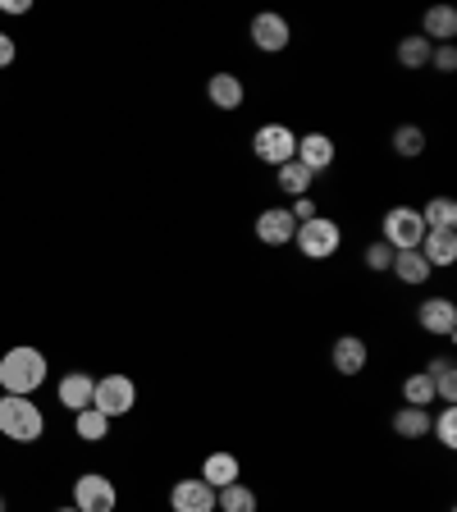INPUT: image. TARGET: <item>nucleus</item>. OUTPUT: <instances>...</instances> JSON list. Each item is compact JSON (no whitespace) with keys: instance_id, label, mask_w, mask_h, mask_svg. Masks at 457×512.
<instances>
[{"instance_id":"nucleus-5","label":"nucleus","mask_w":457,"mask_h":512,"mask_svg":"<svg viewBox=\"0 0 457 512\" xmlns=\"http://www.w3.org/2000/svg\"><path fill=\"white\" fill-rule=\"evenodd\" d=\"M252 151L261 165H275L279 170V165H288V160L298 156V133L288 124H261L252 133Z\"/></svg>"},{"instance_id":"nucleus-15","label":"nucleus","mask_w":457,"mask_h":512,"mask_svg":"<svg viewBox=\"0 0 457 512\" xmlns=\"http://www.w3.org/2000/svg\"><path fill=\"white\" fill-rule=\"evenodd\" d=\"M421 37H426L430 46H453V37H457V10L453 5H430L426 19H421Z\"/></svg>"},{"instance_id":"nucleus-23","label":"nucleus","mask_w":457,"mask_h":512,"mask_svg":"<svg viewBox=\"0 0 457 512\" xmlns=\"http://www.w3.org/2000/svg\"><path fill=\"white\" fill-rule=\"evenodd\" d=\"M430 51H435V46L426 42V37H421V32H412V37H403V42H398V64H403V69H430Z\"/></svg>"},{"instance_id":"nucleus-9","label":"nucleus","mask_w":457,"mask_h":512,"mask_svg":"<svg viewBox=\"0 0 457 512\" xmlns=\"http://www.w3.org/2000/svg\"><path fill=\"white\" fill-rule=\"evenodd\" d=\"M298 234V220L288 215V206H266V211L256 215V238L266 247H288Z\"/></svg>"},{"instance_id":"nucleus-28","label":"nucleus","mask_w":457,"mask_h":512,"mask_svg":"<svg viewBox=\"0 0 457 512\" xmlns=\"http://www.w3.org/2000/svg\"><path fill=\"white\" fill-rule=\"evenodd\" d=\"M430 430L444 448H457V407H444L439 416H430Z\"/></svg>"},{"instance_id":"nucleus-36","label":"nucleus","mask_w":457,"mask_h":512,"mask_svg":"<svg viewBox=\"0 0 457 512\" xmlns=\"http://www.w3.org/2000/svg\"><path fill=\"white\" fill-rule=\"evenodd\" d=\"M0 512H5V494H0Z\"/></svg>"},{"instance_id":"nucleus-21","label":"nucleus","mask_w":457,"mask_h":512,"mask_svg":"<svg viewBox=\"0 0 457 512\" xmlns=\"http://www.w3.org/2000/svg\"><path fill=\"white\" fill-rule=\"evenodd\" d=\"M74 435L83 444H101L110 435V416H101L96 407H83V412H74Z\"/></svg>"},{"instance_id":"nucleus-31","label":"nucleus","mask_w":457,"mask_h":512,"mask_svg":"<svg viewBox=\"0 0 457 512\" xmlns=\"http://www.w3.org/2000/svg\"><path fill=\"white\" fill-rule=\"evenodd\" d=\"M288 215H293V220H316V215H320V206L316 202H311V197H293V206H288Z\"/></svg>"},{"instance_id":"nucleus-30","label":"nucleus","mask_w":457,"mask_h":512,"mask_svg":"<svg viewBox=\"0 0 457 512\" xmlns=\"http://www.w3.org/2000/svg\"><path fill=\"white\" fill-rule=\"evenodd\" d=\"M430 69L453 74V69H457V46H435V51H430Z\"/></svg>"},{"instance_id":"nucleus-6","label":"nucleus","mask_w":457,"mask_h":512,"mask_svg":"<svg viewBox=\"0 0 457 512\" xmlns=\"http://www.w3.org/2000/svg\"><path fill=\"white\" fill-rule=\"evenodd\" d=\"M133 403H138V384L128 380V375H101L96 380V389H92V407L101 416H128L133 412Z\"/></svg>"},{"instance_id":"nucleus-7","label":"nucleus","mask_w":457,"mask_h":512,"mask_svg":"<svg viewBox=\"0 0 457 512\" xmlns=\"http://www.w3.org/2000/svg\"><path fill=\"white\" fill-rule=\"evenodd\" d=\"M115 503H119V490L110 476L83 471V476L74 480V508L78 512H115Z\"/></svg>"},{"instance_id":"nucleus-24","label":"nucleus","mask_w":457,"mask_h":512,"mask_svg":"<svg viewBox=\"0 0 457 512\" xmlns=\"http://www.w3.org/2000/svg\"><path fill=\"white\" fill-rule=\"evenodd\" d=\"M389 147H394V156L416 160L421 151H426V128H416V124H398V128H394V138H389Z\"/></svg>"},{"instance_id":"nucleus-27","label":"nucleus","mask_w":457,"mask_h":512,"mask_svg":"<svg viewBox=\"0 0 457 512\" xmlns=\"http://www.w3.org/2000/svg\"><path fill=\"white\" fill-rule=\"evenodd\" d=\"M403 403L407 407H426L430 412V403H435V380H430L426 371H412L403 380Z\"/></svg>"},{"instance_id":"nucleus-3","label":"nucleus","mask_w":457,"mask_h":512,"mask_svg":"<svg viewBox=\"0 0 457 512\" xmlns=\"http://www.w3.org/2000/svg\"><path fill=\"white\" fill-rule=\"evenodd\" d=\"M293 247H298L307 261H330L343 247V224L330 220V215H316V220H302L298 234H293Z\"/></svg>"},{"instance_id":"nucleus-26","label":"nucleus","mask_w":457,"mask_h":512,"mask_svg":"<svg viewBox=\"0 0 457 512\" xmlns=\"http://www.w3.org/2000/svg\"><path fill=\"white\" fill-rule=\"evenodd\" d=\"M421 220H426V229H457V202L453 197H430L421 206Z\"/></svg>"},{"instance_id":"nucleus-12","label":"nucleus","mask_w":457,"mask_h":512,"mask_svg":"<svg viewBox=\"0 0 457 512\" xmlns=\"http://www.w3.org/2000/svg\"><path fill=\"white\" fill-rule=\"evenodd\" d=\"M330 362H334V371L352 380V375L366 371L371 348H366V339H357V334H339V339H334V348H330Z\"/></svg>"},{"instance_id":"nucleus-11","label":"nucleus","mask_w":457,"mask_h":512,"mask_svg":"<svg viewBox=\"0 0 457 512\" xmlns=\"http://www.w3.org/2000/svg\"><path fill=\"white\" fill-rule=\"evenodd\" d=\"M334 156H339V147H334L330 133H307V138H298V165L307 174H325L334 165Z\"/></svg>"},{"instance_id":"nucleus-25","label":"nucleus","mask_w":457,"mask_h":512,"mask_svg":"<svg viewBox=\"0 0 457 512\" xmlns=\"http://www.w3.org/2000/svg\"><path fill=\"white\" fill-rule=\"evenodd\" d=\"M389 270H394L403 284H412V288L430 279V266H426V256H421V252H394V266H389Z\"/></svg>"},{"instance_id":"nucleus-35","label":"nucleus","mask_w":457,"mask_h":512,"mask_svg":"<svg viewBox=\"0 0 457 512\" xmlns=\"http://www.w3.org/2000/svg\"><path fill=\"white\" fill-rule=\"evenodd\" d=\"M55 512H78V508H74V503H69V508H55Z\"/></svg>"},{"instance_id":"nucleus-13","label":"nucleus","mask_w":457,"mask_h":512,"mask_svg":"<svg viewBox=\"0 0 457 512\" xmlns=\"http://www.w3.org/2000/svg\"><path fill=\"white\" fill-rule=\"evenodd\" d=\"M170 508L174 512H215V490L202 476H188L170 490Z\"/></svg>"},{"instance_id":"nucleus-10","label":"nucleus","mask_w":457,"mask_h":512,"mask_svg":"<svg viewBox=\"0 0 457 512\" xmlns=\"http://www.w3.org/2000/svg\"><path fill=\"white\" fill-rule=\"evenodd\" d=\"M416 325L426 334H435V339H453L457 334V307L448 298H426L421 307H416Z\"/></svg>"},{"instance_id":"nucleus-1","label":"nucleus","mask_w":457,"mask_h":512,"mask_svg":"<svg viewBox=\"0 0 457 512\" xmlns=\"http://www.w3.org/2000/svg\"><path fill=\"white\" fill-rule=\"evenodd\" d=\"M46 375H51V366H46V352L19 343V348H10L5 357H0V394L32 398L46 384Z\"/></svg>"},{"instance_id":"nucleus-20","label":"nucleus","mask_w":457,"mask_h":512,"mask_svg":"<svg viewBox=\"0 0 457 512\" xmlns=\"http://www.w3.org/2000/svg\"><path fill=\"white\" fill-rule=\"evenodd\" d=\"M394 435H403V439H426L430 435V412L426 407H398L394 412Z\"/></svg>"},{"instance_id":"nucleus-4","label":"nucleus","mask_w":457,"mask_h":512,"mask_svg":"<svg viewBox=\"0 0 457 512\" xmlns=\"http://www.w3.org/2000/svg\"><path fill=\"white\" fill-rule=\"evenodd\" d=\"M426 238V220L416 206H389L384 211V243L394 247V252H416Z\"/></svg>"},{"instance_id":"nucleus-32","label":"nucleus","mask_w":457,"mask_h":512,"mask_svg":"<svg viewBox=\"0 0 457 512\" xmlns=\"http://www.w3.org/2000/svg\"><path fill=\"white\" fill-rule=\"evenodd\" d=\"M14 55H19L14 37H10V32H0V69H5V64H14Z\"/></svg>"},{"instance_id":"nucleus-8","label":"nucleus","mask_w":457,"mask_h":512,"mask_svg":"<svg viewBox=\"0 0 457 512\" xmlns=\"http://www.w3.org/2000/svg\"><path fill=\"white\" fill-rule=\"evenodd\" d=\"M247 37H252V46L256 51H266V55H279V51H288V42H293V28H288V19L284 14H275V10H261L252 19V28H247Z\"/></svg>"},{"instance_id":"nucleus-16","label":"nucleus","mask_w":457,"mask_h":512,"mask_svg":"<svg viewBox=\"0 0 457 512\" xmlns=\"http://www.w3.org/2000/svg\"><path fill=\"white\" fill-rule=\"evenodd\" d=\"M92 389L96 380L87 371H74V375H64L60 389H55V398H60L64 412H83V407H92Z\"/></svg>"},{"instance_id":"nucleus-22","label":"nucleus","mask_w":457,"mask_h":512,"mask_svg":"<svg viewBox=\"0 0 457 512\" xmlns=\"http://www.w3.org/2000/svg\"><path fill=\"white\" fill-rule=\"evenodd\" d=\"M215 512H256V494L247 490L243 480H234V485L215 490Z\"/></svg>"},{"instance_id":"nucleus-34","label":"nucleus","mask_w":457,"mask_h":512,"mask_svg":"<svg viewBox=\"0 0 457 512\" xmlns=\"http://www.w3.org/2000/svg\"><path fill=\"white\" fill-rule=\"evenodd\" d=\"M0 10H5V14H28L32 0H0Z\"/></svg>"},{"instance_id":"nucleus-29","label":"nucleus","mask_w":457,"mask_h":512,"mask_svg":"<svg viewBox=\"0 0 457 512\" xmlns=\"http://www.w3.org/2000/svg\"><path fill=\"white\" fill-rule=\"evenodd\" d=\"M366 266H371V270H375V275H384V270L394 266V247L384 243V238H375V243H371V247H366Z\"/></svg>"},{"instance_id":"nucleus-18","label":"nucleus","mask_w":457,"mask_h":512,"mask_svg":"<svg viewBox=\"0 0 457 512\" xmlns=\"http://www.w3.org/2000/svg\"><path fill=\"white\" fill-rule=\"evenodd\" d=\"M238 476H243V467H238L234 453H206V462H202V480L211 485V490H224V485H234Z\"/></svg>"},{"instance_id":"nucleus-14","label":"nucleus","mask_w":457,"mask_h":512,"mask_svg":"<svg viewBox=\"0 0 457 512\" xmlns=\"http://www.w3.org/2000/svg\"><path fill=\"white\" fill-rule=\"evenodd\" d=\"M416 252L426 256L430 270H448L457 261V229H426V238H421Z\"/></svg>"},{"instance_id":"nucleus-19","label":"nucleus","mask_w":457,"mask_h":512,"mask_svg":"<svg viewBox=\"0 0 457 512\" xmlns=\"http://www.w3.org/2000/svg\"><path fill=\"white\" fill-rule=\"evenodd\" d=\"M275 183H279V192H284V197H311L316 174H307L298 160H288V165H279V170H275Z\"/></svg>"},{"instance_id":"nucleus-33","label":"nucleus","mask_w":457,"mask_h":512,"mask_svg":"<svg viewBox=\"0 0 457 512\" xmlns=\"http://www.w3.org/2000/svg\"><path fill=\"white\" fill-rule=\"evenodd\" d=\"M439 371H453V357H448V352H444V357H430V362H426V375H439Z\"/></svg>"},{"instance_id":"nucleus-2","label":"nucleus","mask_w":457,"mask_h":512,"mask_svg":"<svg viewBox=\"0 0 457 512\" xmlns=\"http://www.w3.org/2000/svg\"><path fill=\"white\" fill-rule=\"evenodd\" d=\"M0 435L14 444H37L46 435V416L32 398L19 394H0Z\"/></svg>"},{"instance_id":"nucleus-17","label":"nucleus","mask_w":457,"mask_h":512,"mask_svg":"<svg viewBox=\"0 0 457 512\" xmlns=\"http://www.w3.org/2000/svg\"><path fill=\"white\" fill-rule=\"evenodd\" d=\"M206 96H211L215 110H238L247 101V87H243V78H238V74H211Z\"/></svg>"}]
</instances>
